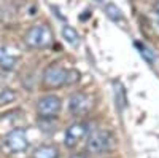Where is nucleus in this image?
<instances>
[{
    "instance_id": "1",
    "label": "nucleus",
    "mask_w": 159,
    "mask_h": 158,
    "mask_svg": "<svg viewBox=\"0 0 159 158\" xmlns=\"http://www.w3.org/2000/svg\"><path fill=\"white\" fill-rule=\"evenodd\" d=\"M81 74L75 69H67L61 64H49L43 72V85L48 88H61L65 85H73L76 83Z\"/></svg>"
},
{
    "instance_id": "2",
    "label": "nucleus",
    "mask_w": 159,
    "mask_h": 158,
    "mask_svg": "<svg viewBox=\"0 0 159 158\" xmlns=\"http://www.w3.org/2000/svg\"><path fill=\"white\" fill-rule=\"evenodd\" d=\"M62 110V99L56 94H45L37 102V113L42 120H54Z\"/></svg>"
},
{
    "instance_id": "3",
    "label": "nucleus",
    "mask_w": 159,
    "mask_h": 158,
    "mask_svg": "<svg viewBox=\"0 0 159 158\" xmlns=\"http://www.w3.org/2000/svg\"><path fill=\"white\" fill-rule=\"evenodd\" d=\"M52 42V32L46 24H35L25 34V43L32 48H46Z\"/></svg>"
},
{
    "instance_id": "4",
    "label": "nucleus",
    "mask_w": 159,
    "mask_h": 158,
    "mask_svg": "<svg viewBox=\"0 0 159 158\" xmlns=\"http://www.w3.org/2000/svg\"><path fill=\"white\" fill-rule=\"evenodd\" d=\"M113 144V136L107 129H96L94 133H91L86 141V150L91 153H103L111 149Z\"/></svg>"
},
{
    "instance_id": "5",
    "label": "nucleus",
    "mask_w": 159,
    "mask_h": 158,
    "mask_svg": "<svg viewBox=\"0 0 159 158\" xmlns=\"http://www.w3.org/2000/svg\"><path fill=\"white\" fill-rule=\"evenodd\" d=\"M89 134V125L86 122H76L72 123L67 129H65V136H64V144L65 147L73 149L78 146L80 141H83Z\"/></svg>"
},
{
    "instance_id": "6",
    "label": "nucleus",
    "mask_w": 159,
    "mask_h": 158,
    "mask_svg": "<svg viewBox=\"0 0 159 158\" xmlns=\"http://www.w3.org/2000/svg\"><path fill=\"white\" fill-rule=\"evenodd\" d=\"M3 141H5V146L8 147V150H11V152H24L29 146L25 129H22V128H16V129L10 131Z\"/></svg>"
},
{
    "instance_id": "7",
    "label": "nucleus",
    "mask_w": 159,
    "mask_h": 158,
    "mask_svg": "<svg viewBox=\"0 0 159 158\" xmlns=\"http://www.w3.org/2000/svg\"><path fill=\"white\" fill-rule=\"evenodd\" d=\"M69 109L73 115H84L92 109V98L86 93H73L69 99Z\"/></svg>"
},
{
    "instance_id": "8",
    "label": "nucleus",
    "mask_w": 159,
    "mask_h": 158,
    "mask_svg": "<svg viewBox=\"0 0 159 158\" xmlns=\"http://www.w3.org/2000/svg\"><path fill=\"white\" fill-rule=\"evenodd\" d=\"M113 91H115V101H116V107L119 112H123L127 107V94L126 89L123 86V83L119 80H113Z\"/></svg>"
},
{
    "instance_id": "9",
    "label": "nucleus",
    "mask_w": 159,
    "mask_h": 158,
    "mask_svg": "<svg viewBox=\"0 0 159 158\" xmlns=\"http://www.w3.org/2000/svg\"><path fill=\"white\" fill-rule=\"evenodd\" d=\"M32 158H59V149L54 146H40L34 150Z\"/></svg>"
},
{
    "instance_id": "10",
    "label": "nucleus",
    "mask_w": 159,
    "mask_h": 158,
    "mask_svg": "<svg viewBox=\"0 0 159 158\" xmlns=\"http://www.w3.org/2000/svg\"><path fill=\"white\" fill-rule=\"evenodd\" d=\"M0 67L5 70H11L16 67V58L3 48H0Z\"/></svg>"
},
{
    "instance_id": "11",
    "label": "nucleus",
    "mask_w": 159,
    "mask_h": 158,
    "mask_svg": "<svg viewBox=\"0 0 159 158\" xmlns=\"http://www.w3.org/2000/svg\"><path fill=\"white\" fill-rule=\"evenodd\" d=\"M62 37H64V40L67 42L69 45H72V46H78L80 45V35H78V32L73 27H70V26H64L62 27Z\"/></svg>"
},
{
    "instance_id": "12",
    "label": "nucleus",
    "mask_w": 159,
    "mask_h": 158,
    "mask_svg": "<svg viewBox=\"0 0 159 158\" xmlns=\"http://www.w3.org/2000/svg\"><path fill=\"white\" fill-rule=\"evenodd\" d=\"M105 15H107L111 21H115V22H121V21H124V15H123V11L119 10L116 5H113V3L105 5Z\"/></svg>"
},
{
    "instance_id": "13",
    "label": "nucleus",
    "mask_w": 159,
    "mask_h": 158,
    "mask_svg": "<svg viewBox=\"0 0 159 158\" xmlns=\"http://www.w3.org/2000/svg\"><path fill=\"white\" fill-rule=\"evenodd\" d=\"M135 46L139 48L142 58L147 61L148 64H154V62H156V55H154V51H153L151 48H148L147 45H143V43H140V42H135Z\"/></svg>"
},
{
    "instance_id": "14",
    "label": "nucleus",
    "mask_w": 159,
    "mask_h": 158,
    "mask_svg": "<svg viewBox=\"0 0 159 158\" xmlns=\"http://www.w3.org/2000/svg\"><path fill=\"white\" fill-rule=\"evenodd\" d=\"M16 99V93L10 88H5V89H0V105H7L10 102H13Z\"/></svg>"
},
{
    "instance_id": "15",
    "label": "nucleus",
    "mask_w": 159,
    "mask_h": 158,
    "mask_svg": "<svg viewBox=\"0 0 159 158\" xmlns=\"http://www.w3.org/2000/svg\"><path fill=\"white\" fill-rule=\"evenodd\" d=\"M70 158H88V155H84V153H73Z\"/></svg>"
},
{
    "instance_id": "16",
    "label": "nucleus",
    "mask_w": 159,
    "mask_h": 158,
    "mask_svg": "<svg viewBox=\"0 0 159 158\" xmlns=\"http://www.w3.org/2000/svg\"><path fill=\"white\" fill-rule=\"evenodd\" d=\"M96 2H102V0H96Z\"/></svg>"
}]
</instances>
